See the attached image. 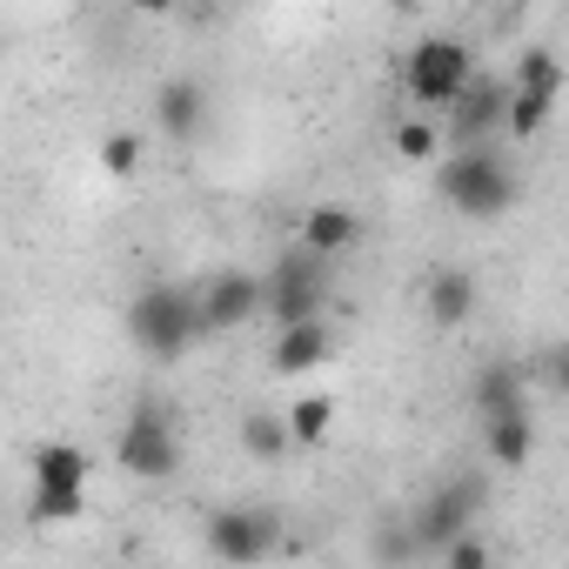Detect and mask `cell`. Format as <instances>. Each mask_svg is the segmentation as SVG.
<instances>
[{"label":"cell","mask_w":569,"mask_h":569,"mask_svg":"<svg viewBox=\"0 0 569 569\" xmlns=\"http://www.w3.org/2000/svg\"><path fill=\"white\" fill-rule=\"evenodd\" d=\"M281 416H289L296 449H316V442H329V429H336V402H329V396H302V402L281 409Z\"/></svg>","instance_id":"ac0fdd59"},{"label":"cell","mask_w":569,"mask_h":569,"mask_svg":"<svg viewBox=\"0 0 569 569\" xmlns=\"http://www.w3.org/2000/svg\"><path fill=\"white\" fill-rule=\"evenodd\" d=\"M542 382H549V389H556V396H569V342H562V349H549V356H542Z\"/></svg>","instance_id":"cb8c5ba5"},{"label":"cell","mask_w":569,"mask_h":569,"mask_svg":"<svg viewBox=\"0 0 569 569\" xmlns=\"http://www.w3.org/2000/svg\"><path fill=\"white\" fill-rule=\"evenodd\" d=\"M88 476H94V456L81 442H41L34 449V522H81Z\"/></svg>","instance_id":"8992f818"},{"label":"cell","mask_w":569,"mask_h":569,"mask_svg":"<svg viewBox=\"0 0 569 569\" xmlns=\"http://www.w3.org/2000/svg\"><path fill=\"white\" fill-rule=\"evenodd\" d=\"M436 148H442V128H436L429 114H409V121L396 128V154H402V161H436Z\"/></svg>","instance_id":"ffe728a7"},{"label":"cell","mask_w":569,"mask_h":569,"mask_svg":"<svg viewBox=\"0 0 569 569\" xmlns=\"http://www.w3.org/2000/svg\"><path fill=\"white\" fill-rule=\"evenodd\" d=\"M201 336H208L201 296L174 289V281H154V289H141V296L128 302V342H134L148 362H181Z\"/></svg>","instance_id":"6da1fadb"},{"label":"cell","mask_w":569,"mask_h":569,"mask_svg":"<svg viewBox=\"0 0 569 569\" xmlns=\"http://www.w3.org/2000/svg\"><path fill=\"white\" fill-rule=\"evenodd\" d=\"M201 536H208V556H214V562H228V569H254V562L274 556V542H281V516H274V509H254V502H228V509H214V516L201 522Z\"/></svg>","instance_id":"ba28073f"},{"label":"cell","mask_w":569,"mask_h":569,"mask_svg":"<svg viewBox=\"0 0 569 569\" xmlns=\"http://www.w3.org/2000/svg\"><path fill=\"white\" fill-rule=\"evenodd\" d=\"M469 409H476V422L509 416V409H529V369H522V362H509V356L482 362V369H476V382H469Z\"/></svg>","instance_id":"4fadbf2b"},{"label":"cell","mask_w":569,"mask_h":569,"mask_svg":"<svg viewBox=\"0 0 569 569\" xmlns=\"http://www.w3.org/2000/svg\"><path fill=\"white\" fill-rule=\"evenodd\" d=\"M516 94L556 101V94H562V61H556L549 48H522V61H516Z\"/></svg>","instance_id":"d6986e66"},{"label":"cell","mask_w":569,"mask_h":569,"mask_svg":"<svg viewBox=\"0 0 569 569\" xmlns=\"http://www.w3.org/2000/svg\"><path fill=\"white\" fill-rule=\"evenodd\" d=\"M509 88H516V81H509ZM549 114H556V101H536V94H516V101H509V134H516V141H536Z\"/></svg>","instance_id":"7402d4cb"},{"label":"cell","mask_w":569,"mask_h":569,"mask_svg":"<svg viewBox=\"0 0 569 569\" xmlns=\"http://www.w3.org/2000/svg\"><path fill=\"white\" fill-rule=\"evenodd\" d=\"M201 322H208V336H234V329L261 322V274H248V268H214V274L201 281Z\"/></svg>","instance_id":"9c48e42d"},{"label":"cell","mask_w":569,"mask_h":569,"mask_svg":"<svg viewBox=\"0 0 569 569\" xmlns=\"http://www.w3.org/2000/svg\"><path fill=\"white\" fill-rule=\"evenodd\" d=\"M208 114H214V101H208V88H201L194 74H168V81L154 88V121H161V141H174V148L201 141Z\"/></svg>","instance_id":"8fae6325"},{"label":"cell","mask_w":569,"mask_h":569,"mask_svg":"<svg viewBox=\"0 0 569 569\" xmlns=\"http://www.w3.org/2000/svg\"><path fill=\"white\" fill-rule=\"evenodd\" d=\"M436 188H442V201H449L456 214H469V221H496V214H509L516 194H522L516 168H509L496 148H456V154L436 168Z\"/></svg>","instance_id":"7a4b0ae2"},{"label":"cell","mask_w":569,"mask_h":569,"mask_svg":"<svg viewBox=\"0 0 569 569\" xmlns=\"http://www.w3.org/2000/svg\"><path fill=\"white\" fill-rule=\"evenodd\" d=\"M114 462L141 482H168L181 469V422L161 396H141L121 422V442H114Z\"/></svg>","instance_id":"5b68a950"},{"label":"cell","mask_w":569,"mask_h":569,"mask_svg":"<svg viewBox=\"0 0 569 569\" xmlns=\"http://www.w3.org/2000/svg\"><path fill=\"white\" fill-rule=\"evenodd\" d=\"M442 569H496V549H489V536L476 529V536L449 542V549H442Z\"/></svg>","instance_id":"603a6c76"},{"label":"cell","mask_w":569,"mask_h":569,"mask_svg":"<svg viewBox=\"0 0 569 569\" xmlns=\"http://www.w3.org/2000/svg\"><path fill=\"white\" fill-rule=\"evenodd\" d=\"M356 241H362V214H356L349 201H316V208L302 214V248H309V254L336 261V254H349Z\"/></svg>","instance_id":"9a60e30c"},{"label":"cell","mask_w":569,"mask_h":569,"mask_svg":"<svg viewBox=\"0 0 569 569\" xmlns=\"http://www.w3.org/2000/svg\"><path fill=\"white\" fill-rule=\"evenodd\" d=\"M509 101H516V88H509L502 74H476V88H469V94L456 101V114H449L456 148H489V134L509 128Z\"/></svg>","instance_id":"30bf717a"},{"label":"cell","mask_w":569,"mask_h":569,"mask_svg":"<svg viewBox=\"0 0 569 569\" xmlns=\"http://www.w3.org/2000/svg\"><path fill=\"white\" fill-rule=\"evenodd\" d=\"M482 456L496 469H522L536 456V416L529 409H509V416H489L482 422Z\"/></svg>","instance_id":"2e32d148"},{"label":"cell","mask_w":569,"mask_h":569,"mask_svg":"<svg viewBox=\"0 0 569 569\" xmlns=\"http://www.w3.org/2000/svg\"><path fill=\"white\" fill-rule=\"evenodd\" d=\"M141 154H148V141H141V134H128V128H121V134H108V141H101V168H108V174H114V181H128V174H134V168H141Z\"/></svg>","instance_id":"44dd1931"},{"label":"cell","mask_w":569,"mask_h":569,"mask_svg":"<svg viewBox=\"0 0 569 569\" xmlns=\"http://www.w3.org/2000/svg\"><path fill=\"white\" fill-rule=\"evenodd\" d=\"M482 476H449V482H436L429 496H422V509L409 516V529H416V542H422V556H442L449 542H462V536H476V516H482Z\"/></svg>","instance_id":"52a82bcc"},{"label":"cell","mask_w":569,"mask_h":569,"mask_svg":"<svg viewBox=\"0 0 569 569\" xmlns=\"http://www.w3.org/2000/svg\"><path fill=\"white\" fill-rule=\"evenodd\" d=\"M402 88H409V101L429 114V108H456L469 88H476V54H469V41H456V34H422L416 48H409V61H402Z\"/></svg>","instance_id":"277c9868"},{"label":"cell","mask_w":569,"mask_h":569,"mask_svg":"<svg viewBox=\"0 0 569 569\" xmlns=\"http://www.w3.org/2000/svg\"><path fill=\"white\" fill-rule=\"evenodd\" d=\"M329 356H336V329H329V322L281 329V336L268 342V369H274V376H309V369H322Z\"/></svg>","instance_id":"5bb4252c"},{"label":"cell","mask_w":569,"mask_h":569,"mask_svg":"<svg viewBox=\"0 0 569 569\" xmlns=\"http://www.w3.org/2000/svg\"><path fill=\"white\" fill-rule=\"evenodd\" d=\"M422 316H429V329L456 336L476 316V274L469 268H429V281H422Z\"/></svg>","instance_id":"7c38bea8"},{"label":"cell","mask_w":569,"mask_h":569,"mask_svg":"<svg viewBox=\"0 0 569 569\" xmlns=\"http://www.w3.org/2000/svg\"><path fill=\"white\" fill-rule=\"evenodd\" d=\"M241 449L254 456V462H281L296 449V436H289V416H268V409H248L241 416Z\"/></svg>","instance_id":"e0dca14e"},{"label":"cell","mask_w":569,"mask_h":569,"mask_svg":"<svg viewBox=\"0 0 569 569\" xmlns=\"http://www.w3.org/2000/svg\"><path fill=\"white\" fill-rule=\"evenodd\" d=\"M322 309H329V261L296 241L289 254H274V268L261 274V316H268L274 336H281V329L322 322Z\"/></svg>","instance_id":"3957f363"}]
</instances>
